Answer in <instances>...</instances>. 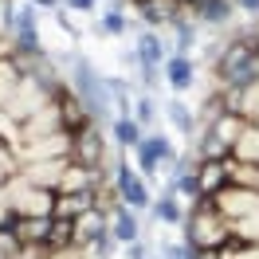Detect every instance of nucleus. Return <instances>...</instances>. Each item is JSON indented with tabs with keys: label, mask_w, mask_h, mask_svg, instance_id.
Returning <instances> with one entry per match:
<instances>
[{
	"label": "nucleus",
	"mask_w": 259,
	"mask_h": 259,
	"mask_svg": "<svg viewBox=\"0 0 259 259\" xmlns=\"http://www.w3.org/2000/svg\"><path fill=\"white\" fill-rule=\"evenodd\" d=\"M102 157L79 95L0 35V259H55L106 240Z\"/></svg>",
	"instance_id": "1"
}]
</instances>
